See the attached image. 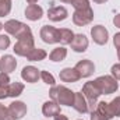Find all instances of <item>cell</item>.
<instances>
[{"label":"cell","mask_w":120,"mask_h":120,"mask_svg":"<svg viewBox=\"0 0 120 120\" xmlns=\"http://www.w3.org/2000/svg\"><path fill=\"white\" fill-rule=\"evenodd\" d=\"M94 20V11L92 8H85V10H75L73 14V22L78 27H85L92 22Z\"/></svg>","instance_id":"obj_7"},{"label":"cell","mask_w":120,"mask_h":120,"mask_svg":"<svg viewBox=\"0 0 120 120\" xmlns=\"http://www.w3.org/2000/svg\"><path fill=\"white\" fill-rule=\"evenodd\" d=\"M61 3H71V0H60Z\"/></svg>","instance_id":"obj_38"},{"label":"cell","mask_w":120,"mask_h":120,"mask_svg":"<svg viewBox=\"0 0 120 120\" xmlns=\"http://www.w3.org/2000/svg\"><path fill=\"white\" fill-rule=\"evenodd\" d=\"M95 82L102 95H110L119 90L117 80H115L112 75H101L95 80Z\"/></svg>","instance_id":"obj_4"},{"label":"cell","mask_w":120,"mask_h":120,"mask_svg":"<svg viewBox=\"0 0 120 120\" xmlns=\"http://www.w3.org/2000/svg\"><path fill=\"white\" fill-rule=\"evenodd\" d=\"M73 38H74V34L71 30H68V28H60L59 30V43H61L63 46L70 45Z\"/></svg>","instance_id":"obj_20"},{"label":"cell","mask_w":120,"mask_h":120,"mask_svg":"<svg viewBox=\"0 0 120 120\" xmlns=\"http://www.w3.org/2000/svg\"><path fill=\"white\" fill-rule=\"evenodd\" d=\"M42 15H43V8L38 4H30L25 8V17L30 21H38L42 18Z\"/></svg>","instance_id":"obj_18"},{"label":"cell","mask_w":120,"mask_h":120,"mask_svg":"<svg viewBox=\"0 0 120 120\" xmlns=\"http://www.w3.org/2000/svg\"><path fill=\"white\" fill-rule=\"evenodd\" d=\"M110 73H112V77H113L115 80H120V63H117V64H113V66H112Z\"/></svg>","instance_id":"obj_29"},{"label":"cell","mask_w":120,"mask_h":120,"mask_svg":"<svg viewBox=\"0 0 120 120\" xmlns=\"http://www.w3.org/2000/svg\"><path fill=\"white\" fill-rule=\"evenodd\" d=\"M41 38L45 43H59V30L52 25H43L41 28Z\"/></svg>","instance_id":"obj_8"},{"label":"cell","mask_w":120,"mask_h":120,"mask_svg":"<svg viewBox=\"0 0 120 120\" xmlns=\"http://www.w3.org/2000/svg\"><path fill=\"white\" fill-rule=\"evenodd\" d=\"M10 84V77L6 73H0V87H7Z\"/></svg>","instance_id":"obj_30"},{"label":"cell","mask_w":120,"mask_h":120,"mask_svg":"<svg viewBox=\"0 0 120 120\" xmlns=\"http://www.w3.org/2000/svg\"><path fill=\"white\" fill-rule=\"evenodd\" d=\"M71 4L75 10H85V8H90V0H71Z\"/></svg>","instance_id":"obj_25"},{"label":"cell","mask_w":120,"mask_h":120,"mask_svg":"<svg viewBox=\"0 0 120 120\" xmlns=\"http://www.w3.org/2000/svg\"><path fill=\"white\" fill-rule=\"evenodd\" d=\"M0 120H14L8 112V108H6L1 103H0Z\"/></svg>","instance_id":"obj_27"},{"label":"cell","mask_w":120,"mask_h":120,"mask_svg":"<svg viewBox=\"0 0 120 120\" xmlns=\"http://www.w3.org/2000/svg\"><path fill=\"white\" fill-rule=\"evenodd\" d=\"M67 57V49L64 46H59V48H55L50 55H49V59L52 61H63V60Z\"/></svg>","instance_id":"obj_21"},{"label":"cell","mask_w":120,"mask_h":120,"mask_svg":"<svg viewBox=\"0 0 120 120\" xmlns=\"http://www.w3.org/2000/svg\"><path fill=\"white\" fill-rule=\"evenodd\" d=\"M36 1H38V0H27V3H28V4H35Z\"/></svg>","instance_id":"obj_37"},{"label":"cell","mask_w":120,"mask_h":120,"mask_svg":"<svg viewBox=\"0 0 120 120\" xmlns=\"http://www.w3.org/2000/svg\"><path fill=\"white\" fill-rule=\"evenodd\" d=\"M11 11V0H0V17L8 15Z\"/></svg>","instance_id":"obj_24"},{"label":"cell","mask_w":120,"mask_h":120,"mask_svg":"<svg viewBox=\"0 0 120 120\" xmlns=\"http://www.w3.org/2000/svg\"><path fill=\"white\" fill-rule=\"evenodd\" d=\"M73 108L78 112V113H88L90 110V106H88V102L84 96L82 92H74V103H73Z\"/></svg>","instance_id":"obj_16"},{"label":"cell","mask_w":120,"mask_h":120,"mask_svg":"<svg viewBox=\"0 0 120 120\" xmlns=\"http://www.w3.org/2000/svg\"><path fill=\"white\" fill-rule=\"evenodd\" d=\"M94 3H98V4H102V3H106L108 0H92Z\"/></svg>","instance_id":"obj_36"},{"label":"cell","mask_w":120,"mask_h":120,"mask_svg":"<svg viewBox=\"0 0 120 120\" xmlns=\"http://www.w3.org/2000/svg\"><path fill=\"white\" fill-rule=\"evenodd\" d=\"M113 43H115L116 50H117V59L120 60V32L115 34V36H113Z\"/></svg>","instance_id":"obj_31"},{"label":"cell","mask_w":120,"mask_h":120,"mask_svg":"<svg viewBox=\"0 0 120 120\" xmlns=\"http://www.w3.org/2000/svg\"><path fill=\"white\" fill-rule=\"evenodd\" d=\"M4 30L7 31L10 35L15 36L17 39L25 36L27 34L31 32V28L27 24H24L21 21H17V20H8L7 22H4Z\"/></svg>","instance_id":"obj_5"},{"label":"cell","mask_w":120,"mask_h":120,"mask_svg":"<svg viewBox=\"0 0 120 120\" xmlns=\"http://www.w3.org/2000/svg\"><path fill=\"white\" fill-rule=\"evenodd\" d=\"M48 56V53H46V50H43V49H39V48H34L32 50H31L30 53L25 56L28 60L31 61H41V60H43L45 57Z\"/></svg>","instance_id":"obj_22"},{"label":"cell","mask_w":120,"mask_h":120,"mask_svg":"<svg viewBox=\"0 0 120 120\" xmlns=\"http://www.w3.org/2000/svg\"><path fill=\"white\" fill-rule=\"evenodd\" d=\"M17 67V60L14 56L11 55H4L1 59H0V71L1 73H6V74H10L15 70Z\"/></svg>","instance_id":"obj_15"},{"label":"cell","mask_w":120,"mask_h":120,"mask_svg":"<svg viewBox=\"0 0 120 120\" xmlns=\"http://www.w3.org/2000/svg\"><path fill=\"white\" fill-rule=\"evenodd\" d=\"M113 24H115V27L120 28V14L115 15V18H113Z\"/></svg>","instance_id":"obj_34"},{"label":"cell","mask_w":120,"mask_h":120,"mask_svg":"<svg viewBox=\"0 0 120 120\" xmlns=\"http://www.w3.org/2000/svg\"><path fill=\"white\" fill-rule=\"evenodd\" d=\"M49 95L52 101H55L57 105L73 106L74 103V92L64 85H53L49 91Z\"/></svg>","instance_id":"obj_1"},{"label":"cell","mask_w":120,"mask_h":120,"mask_svg":"<svg viewBox=\"0 0 120 120\" xmlns=\"http://www.w3.org/2000/svg\"><path fill=\"white\" fill-rule=\"evenodd\" d=\"M10 85V84H8ZM8 85L7 87H0V99L8 98Z\"/></svg>","instance_id":"obj_33"},{"label":"cell","mask_w":120,"mask_h":120,"mask_svg":"<svg viewBox=\"0 0 120 120\" xmlns=\"http://www.w3.org/2000/svg\"><path fill=\"white\" fill-rule=\"evenodd\" d=\"M78 73H80V75H81V78L82 77H90L94 74V71H95V64L88 59H84V60H80L77 64H75V67H74Z\"/></svg>","instance_id":"obj_13"},{"label":"cell","mask_w":120,"mask_h":120,"mask_svg":"<svg viewBox=\"0 0 120 120\" xmlns=\"http://www.w3.org/2000/svg\"><path fill=\"white\" fill-rule=\"evenodd\" d=\"M41 78L43 80V82H46L48 85H52V87H53L55 82H56V81H55V77H53L49 71H45V70L41 71Z\"/></svg>","instance_id":"obj_26"},{"label":"cell","mask_w":120,"mask_h":120,"mask_svg":"<svg viewBox=\"0 0 120 120\" xmlns=\"http://www.w3.org/2000/svg\"><path fill=\"white\" fill-rule=\"evenodd\" d=\"M91 36L96 45H106L109 39V32L103 25H95L91 28Z\"/></svg>","instance_id":"obj_9"},{"label":"cell","mask_w":120,"mask_h":120,"mask_svg":"<svg viewBox=\"0 0 120 120\" xmlns=\"http://www.w3.org/2000/svg\"><path fill=\"white\" fill-rule=\"evenodd\" d=\"M96 110L102 113L108 120L113 117H120V96H116L112 102L96 103Z\"/></svg>","instance_id":"obj_2"},{"label":"cell","mask_w":120,"mask_h":120,"mask_svg":"<svg viewBox=\"0 0 120 120\" xmlns=\"http://www.w3.org/2000/svg\"><path fill=\"white\" fill-rule=\"evenodd\" d=\"M10 46V38L7 35H0V50H6Z\"/></svg>","instance_id":"obj_28"},{"label":"cell","mask_w":120,"mask_h":120,"mask_svg":"<svg viewBox=\"0 0 120 120\" xmlns=\"http://www.w3.org/2000/svg\"><path fill=\"white\" fill-rule=\"evenodd\" d=\"M59 77H60V80H61L63 82H77V81L81 78L80 73H78L75 68H71V67L63 68V70L60 71Z\"/></svg>","instance_id":"obj_17"},{"label":"cell","mask_w":120,"mask_h":120,"mask_svg":"<svg viewBox=\"0 0 120 120\" xmlns=\"http://www.w3.org/2000/svg\"><path fill=\"white\" fill-rule=\"evenodd\" d=\"M3 28H4V24H1V22H0V31L3 30Z\"/></svg>","instance_id":"obj_39"},{"label":"cell","mask_w":120,"mask_h":120,"mask_svg":"<svg viewBox=\"0 0 120 120\" xmlns=\"http://www.w3.org/2000/svg\"><path fill=\"white\" fill-rule=\"evenodd\" d=\"M21 77H22V80H24L25 82L34 84V82H36V81L39 80V77H41V71H39L36 67H34V66H27V67L22 68V71H21Z\"/></svg>","instance_id":"obj_14"},{"label":"cell","mask_w":120,"mask_h":120,"mask_svg":"<svg viewBox=\"0 0 120 120\" xmlns=\"http://www.w3.org/2000/svg\"><path fill=\"white\" fill-rule=\"evenodd\" d=\"M53 119H55V120H68V117H67V116H64V115H61V113H60V115H57V116H55V117H53Z\"/></svg>","instance_id":"obj_35"},{"label":"cell","mask_w":120,"mask_h":120,"mask_svg":"<svg viewBox=\"0 0 120 120\" xmlns=\"http://www.w3.org/2000/svg\"><path fill=\"white\" fill-rule=\"evenodd\" d=\"M91 120H108V119H106L102 113H99V112L95 109V110L91 112Z\"/></svg>","instance_id":"obj_32"},{"label":"cell","mask_w":120,"mask_h":120,"mask_svg":"<svg viewBox=\"0 0 120 120\" xmlns=\"http://www.w3.org/2000/svg\"><path fill=\"white\" fill-rule=\"evenodd\" d=\"M68 17V11L66 7L63 6H56V7H52L49 8L48 11V18L53 22H59V21H64L66 18Z\"/></svg>","instance_id":"obj_12"},{"label":"cell","mask_w":120,"mask_h":120,"mask_svg":"<svg viewBox=\"0 0 120 120\" xmlns=\"http://www.w3.org/2000/svg\"><path fill=\"white\" fill-rule=\"evenodd\" d=\"M42 113L46 117H55V116L60 115V106L55 101H48L42 106Z\"/></svg>","instance_id":"obj_19"},{"label":"cell","mask_w":120,"mask_h":120,"mask_svg":"<svg viewBox=\"0 0 120 120\" xmlns=\"http://www.w3.org/2000/svg\"><path fill=\"white\" fill-rule=\"evenodd\" d=\"M82 94H84V96H85V99H87V102H88V106L94 110V108H96V101H98V98L102 95L101 91H99V88H98V85H96V82H95V81H88V82H85L84 87H82Z\"/></svg>","instance_id":"obj_6"},{"label":"cell","mask_w":120,"mask_h":120,"mask_svg":"<svg viewBox=\"0 0 120 120\" xmlns=\"http://www.w3.org/2000/svg\"><path fill=\"white\" fill-rule=\"evenodd\" d=\"M70 45H71V49H73L74 52L82 53V52H85V50L88 49L90 42H88V38H87L85 35L77 34V35H74V38H73V41H71Z\"/></svg>","instance_id":"obj_10"},{"label":"cell","mask_w":120,"mask_h":120,"mask_svg":"<svg viewBox=\"0 0 120 120\" xmlns=\"http://www.w3.org/2000/svg\"><path fill=\"white\" fill-rule=\"evenodd\" d=\"M22 91H24V84L22 82H18V81L10 82V85H8V98H17V96H20L22 94Z\"/></svg>","instance_id":"obj_23"},{"label":"cell","mask_w":120,"mask_h":120,"mask_svg":"<svg viewBox=\"0 0 120 120\" xmlns=\"http://www.w3.org/2000/svg\"><path fill=\"white\" fill-rule=\"evenodd\" d=\"M8 112H10V115L13 116L14 120H20L27 115V105L21 101H15V102L10 103Z\"/></svg>","instance_id":"obj_11"},{"label":"cell","mask_w":120,"mask_h":120,"mask_svg":"<svg viewBox=\"0 0 120 120\" xmlns=\"http://www.w3.org/2000/svg\"><path fill=\"white\" fill-rule=\"evenodd\" d=\"M34 48H35L34 35H32V32H30V34H27L25 36L17 39V43L14 45L13 50H14V53H15L17 56H24V57H25Z\"/></svg>","instance_id":"obj_3"}]
</instances>
